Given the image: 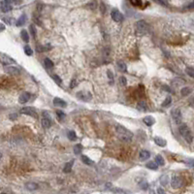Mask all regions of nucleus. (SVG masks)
<instances>
[{"mask_svg":"<svg viewBox=\"0 0 194 194\" xmlns=\"http://www.w3.org/2000/svg\"><path fill=\"white\" fill-rule=\"evenodd\" d=\"M116 132L117 137L123 142H129L133 138V133L120 124H117L116 126Z\"/></svg>","mask_w":194,"mask_h":194,"instance_id":"1","label":"nucleus"},{"mask_svg":"<svg viewBox=\"0 0 194 194\" xmlns=\"http://www.w3.org/2000/svg\"><path fill=\"white\" fill-rule=\"evenodd\" d=\"M179 130H180V135L184 137V139H185L187 143L191 144L193 142V136H192V133H191L189 127H188L187 125L180 124V127H179Z\"/></svg>","mask_w":194,"mask_h":194,"instance_id":"2","label":"nucleus"},{"mask_svg":"<svg viewBox=\"0 0 194 194\" xmlns=\"http://www.w3.org/2000/svg\"><path fill=\"white\" fill-rule=\"evenodd\" d=\"M148 30V23L145 20H139L136 23V31L139 34H144Z\"/></svg>","mask_w":194,"mask_h":194,"instance_id":"3","label":"nucleus"},{"mask_svg":"<svg viewBox=\"0 0 194 194\" xmlns=\"http://www.w3.org/2000/svg\"><path fill=\"white\" fill-rule=\"evenodd\" d=\"M20 114L21 115H26V116H30L34 117V118H38V114L36 111L33 109L32 107H24L20 110Z\"/></svg>","mask_w":194,"mask_h":194,"instance_id":"4","label":"nucleus"},{"mask_svg":"<svg viewBox=\"0 0 194 194\" xmlns=\"http://www.w3.org/2000/svg\"><path fill=\"white\" fill-rule=\"evenodd\" d=\"M182 179L179 177V176H174V177H172V180H171V185L173 188H175V189H178V188H180L182 186Z\"/></svg>","mask_w":194,"mask_h":194,"instance_id":"5","label":"nucleus"},{"mask_svg":"<svg viewBox=\"0 0 194 194\" xmlns=\"http://www.w3.org/2000/svg\"><path fill=\"white\" fill-rule=\"evenodd\" d=\"M171 114L172 116H173V120H175L176 123L177 124H180L181 123V112H180V109H178V108L173 109Z\"/></svg>","mask_w":194,"mask_h":194,"instance_id":"6","label":"nucleus"},{"mask_svg":"<svg viewBox=\"0 0 194 194\" xmlns=\"http://www.w3.org/2000/svg\"><path fill=\"white\" fill-rule=\"evenodd\" d=\"M77 98L80 99V100H82V101H84V102H88L89 100H91V94L90 92H87V91H79L77 93Z\"/></svg>","mask_w":194,"mask_h":194,"instance_id":"7","label":"nucleus"},{"mask_svg":"<svg viewBox=\"0 0 194 194\" xmlns=\"http://www.w3.org/2000/svg\"><path fill=\"white\" fill-rule=\"evenodd\" d=\"M111 17H112V19H113V20H115L116 23H120V21L123 19L122 14L120 13L118 10H116V9H114L111 12Z\"/></svg>","mask_w":194,"mask_h":194,"instance_id":"8","label":"nucleus"},{"mask_svg":"<svg viewBox=\"0 0 194 194\" xmlns=\"http://www.w3.org/2000/svg\"><path fill=\"white\" fill-rule=\"evenodd\" d=\"M0 62L3 65H10L12 63H16L15 59H13L12 57H10L8 56H5V55L0 56Z\"/></svg>","mask_w":194,"mask_h":194,"instance_id":"9","label":"nucleus"},{"mask_svg":"<svg viewBox=\"0 0 194 194\" xmlns=\"http://www.w3.org/2000/svg\"><path fill=\"white\" fill-rule=\"evenodd\" d=\"M30 97H31V94L29 92H23V94H20V96H19V102L20 104H25V103H27V102L29 101Z\"/></svg>","mask_w":194,"mask_h":194,"instance_id":"10","label":"nucleus"},{"mask_svg":"<svg viewBox=\"0 0 194 194\" xmlns=\"http://www.w3.org/2000/svg\"><path fill=\"white\" fill-rule=\"evenodd\" d=\"M53 105L56 107H60V108H65V107L67 106V103L64 101V100H62L61 98H58V97H56V98H53Z\"/></svg>","mask_w":194,"mask_h":194,"instance_id":"11","label":"nucleus"},{"mask_svg":"<svg viewBox=\"0 0 194 194\" xmlns=\"http://www.w3.org/2000/svg\"><path fill=\"white\" fill-rule=\"evenodd\" d=\"M5 70L7 71V73H9L11 75H14V76H17V75L20 74V70L17 67H13V66H9V67H6Z\"/></svg>","mask_w":194,"mask_h":194,"instance_id":"12","label":"nucleus"},{"mask_svg":"<svg viewBox=\"0 0 194 194\" xmlns=\"http://www.w3.org/2000/svg\"><path fill=\"white\" fill-rule=\"evenodd\" d=\"M149 157H150V153H148V150H141L139 153V158L141 161H146Z\"/></svg>","mask_w":194,"mask_h":194,"instance_id":"13","label":"nucleus"},{"mask_svg":"<svg viewBox=\"0 0 194 194\" xmlns=\"http://www.w3.org/2000/svg\"><path fill=\"white\" fill-rule=\"evenodd\" d=\"M143 121H144V123H145V124H147L148 126H152V125H153L154 123H155V120H154L152 116H145V117H144V120H143Z\"/></svg>","mask_w":194,"mask_h":194,"instance_id":"14","label":"nucleus"},{"mask_svg":"<svg viewBox=\"0 0 194 194\" xmlns=\"http://www.w3.org/2000/svg\"><path fill=\"white\" fill-rule=\"evenodd\" d=\"M25 188L28 190H36L39 188V185L36 184V182H33V181H28L25 184Z\"/></svg>","mask_w":194,"mask_h":194,"instance_id":"15","label":"nucleus"},{"mask_svg":"<svg viewBox=\"0 0 194 194\" xmlns=\"http://www.w3.org/2000/svg\"><path fill=\"white\" fill-rule=\"evenodd\" d=\"M11 10H12V5L11 4H8V3H6L4 1L1 3V11L3 13H8Z\"/></svg>","mask_w":194,"mask_h":194,"instance_id":"16","label":"nucleus"},{"mask_svg":"<svg viewBox=\"0 0 194 194\" xmlns=\"http://www.w3.org/2000/svg\"><path fill=\"white\" fill-rule=\"evenodd\" d=\"M154 143L156 144L157 146H159V147H165L167 145L166 140L160 138V137H155L154 138Z\"/></svg>","mask_w":194,"mask_h":194,"instance_id":"17","label":"nucleus"},{"mask_svg":"<svg viewBox=\"0 0 194 194\" xmlns=\"http://www.w3.org/2000/svg\"><path fill=\"white\" fill-rule=\"evenodd\" d=\"M74 162H75L74 159L71 160V161H69V162H67V163L65 164L64 168H63V171H64L65 173H69V172H71L72 167H73V165H74Z\"/></svg>","mask_w":194,"mask_h":194,"instance_id":"18","label":"nucleus"},{"mask_svg":"<svg viewBox=\"0 0 194 194\" xmlns=\"http://www.w3.org/2000/svg\"><path fill=\"white\" fill-rule=\"evenodd\" d=\"M137 109H138L139 111H143V112H146L148 111V105H147V103L144 101H141L138 103V105H137Z\"/></svg>","mask_w":194,"mask_h":194,"instance_id":"19","label":"nucleus"},{"mask_svg":"<svg viewBox=\"0 0 194 194\" xmlns=\"http://www.w3.org/2000/svg\"><path fill=\"white\" fill-rule=\"evenodd\" d=\"M25 21H26V16L25 15H21L19 17V19L16 21V25L17 26H21V25H23L25 23Z\"/></svg>","mask_w":194,"mask_h":194,"instance_id":"20","label":"nucleus"},{"mask_svg":"<svg viewBox=\"0 0 194 194\" xmlns=\"http://www.w3.org/2000/svg\"><path fill=\"white\" fill-rule=\"evenodd\" d=\"M42 125H43V127L44 128H50L51 125V121L50 118H48V117H44V118H42Z\"/></svg>","mask_w":194,"mask_h":194,"instance_id":"21","label":"nucleus"},{"mask_svg":"<svg viewBox=\"0 0 194 194\" xmlns=\"http://www.w3.org/2000/svg\"><path fill=\"white\" fill-rule=\"evenodd\" d=\"M82 160H83V162L84 163V164L89 165V166H91V165L94 164V161L91 160V159H90L88 156H87V155H82Z\"/></svg>","mask_w":194,"mask_h":194,"instance_id":"22","label":"nucleus"},{"mask_svg":"<svg viewBox=\"0 0 194 194\" xmlns=\"http://www.w3.org/2000/svg\"><path fill=\"white\" fill-rule=\"evenodd\" d=\"M20 37H21V39H23L24 42H26V43L29 42V34H28V32L26 30L23 29V30L20 31Z\"/></svg>","mask_w":194,"mask_h":194,"instance_id":"23","label":"nucleus"},{"mask_svg":"<svg viewBox=\"0 0 194 194\" xmlns=\"http://www.w3.org/2000/svg\"><path fill=\"white\" fill-rule=\"evenodd\" d=\"M155 162H156L157 165H160V166H164V165H165L164 158H163L160 154H157L156 156H155Z\"/></svg>","mask_w":194,"mask_h":194,"instance_id":"24","label":"nucleus"},{"mask_svg":"<svg viewBox=\"0 0 194 194\" xmlns=\"http://www.w3.org/2000/svg\"><path fill=\"white\" fill-rule=\"evenodd\" d=\"M192 91V89L188 87H185V88H181V90H180V93H181V95L182 96H187V95H189L190 93Z\"/></svg>","mask_w":194,"mask_h":194,"instance_id":"25","label":"nucleus"},{"mask_svg":"<svg viewBox=\"0 0 194 194\" xmlns=\"http://www.w3.org/2000/svg\"><path fill=\"white\" fill-rule=\"evenodd\" d=\"M146 167L148 168V169H152V170H157L158 169V165L156 164V162L153 161H149L148 163H147Z\"/></svg>","mask_w":194,"mask_h":194,"instance_id":"26","label":"nucleus"},{"mask_svg":"<svg viewBox=\"0 0 194 194\" xmlns=\"http://www.w3.org/2000/svg\"><path fill=\"white\" fill-rule=\"evenodd\" d=\"M44 63H45V66H46L48 69L53 68V62H52L50 58H45V59H44Z\"/></svg>","mask_w":194,"mask_h":194,"instance_id":"27","label":"nucleus"},{"mask_svg":"<svg viewBox=\"0 0 194 194\" xmlns=\"http://www.w3.org/2000/svg\"><path fill=\"white\" fill-rule=\"evenodd\" d=\"M67 137H68L70 141H76L77 140V135L75 133V131H68Z\"/></svg>","mask_w":194,"mask_h":194,"instance_id":"28","label":"nucleus"},{"mask_svg":"<svg viewBox=\"0 0 194 194\" xmlns=\"http://www.w3.org/2000/svg\"><path fill=\"white\" fill-rule=\"evenodd\" d=\"M117 67H118V69H120V71H121V72H125L126 71V64H125L123 61H118L117 62Z\"/></svg>","mask_w":194,"mask_h":194,"instance_id":"29","label":"nucleus"},{"mask_svg":"<svg viewBox=\"0 0 194 194\" xmlns=\"http://www.w3.org/2000/svg\"><path fill=\"white\" fill-rule=\"evenodd\" d=\"M82 150H83V146L81 144H78V145H76L74 147L75 154H80V153H82Z\"/></svg>","mask_w":194,"mask_h":194,"instance_id":"30","label":"nucleus"},{"mask_svg":"<svg viewBox=\"0 0 194 194\" xmlns=\"http://www.w3.org/2000/svg\"><path fill=\"white\" fill-rule=\"evenodd\" d=\"M23 50H24V52H25V55L27 56H32V53H33V51H32V49L30 48V47L28 46H25L24 48H23Z\"/></svg>","mask_w":194,"mask_h":194,"instance_id":"31","label":"nucleus"},{"mask_svg":"<svg viewBox=\"0 0 194 194\" xmlns=\"http://www.w3.org/2000/svg\"><path fill=\"white\" fill-rule=\"evenodd\" d=\"M168 181H169V178H168V176L167 175L162 176L161 178H160V184H161L162 185H164V186L167 185Z\"/></svg>","mask_w":194,"mask_h":194,"instance_id":"32","label":"nucleus"},{"mask_svg":"<svg viewBox=\"0 0 194 194\" xmlns=\"http://www.w3.org/2000/svg\"><path fill=\"white\" fill-rule=\"evenodd\" d=\"M29 30H30V32H31L32 37L34 38V39H36V28L34 26V24H31V25L29 26Z\"/></svg>","mask_w":194,"mask_h":194,"instance_id":"33","label":"nucleus"},{"mask_svg":"<svg viewBox=\"0 0 194 194\" xmlns=\"http://www.w3.org/2000/svg\"><path fill=\"white\" fill-rule=\"evenodd\" d=\"M185 72H186V74L188 75L189 77H191V78H193L194 77V71H193V68H192V67H187V68L185 69Z\"/></svg>","mask_w":194,"mask_h":194,"instance_id":"34","label":"nucleus"},{"mask_svg":"<svg viewBox=\"0 0 194 194\" xmlns=\"http://www.w3.org/2000/svg\"><path fill=\"white\" fill-rule=\"evenodd\" d=\"M171 102H172V98H171L170 96H168V97L166 98V99L164 100V102L162 103V107H167V106H169V105L171 104Z\"/></svg>","mask_w":194,"mask_h":194,"instance_id":"35","label":"nucleus"},{"mask_svg":"<svg viewBox=\"0 0 194 194\" xmlns=\"http://www.w3.org/2000/svg\"><path fill=\"white\" fill-rule=\"evenodd\" d=\"M130 3L133 5V6L140 7V6L142 5V0H130Z\"/></svg>","mask_w":194,"mask_h":194,"instance_id":"36","label":"nucleus"},{"mask_svg":"<svg viewBox=\"0 0 194 194\" xmlns=\"http://www.w3.org/2000/svg\"><path fill=\"white\" fill-rule=\"evenodd\" d=\"M56 115H57V117H58V120H64V117L66 116V115H65L62 111H57L56 112Z\"/></svg>","mask_w":194,"mask_h":194,"instance_id":"37","label":"nucleus"},{"mask_svg":"<svg viewBox=\"0 0 194 194\" xmlns=\"http://www.w3.org/2000/svg\"><path fill=\"white\" fill-rule=\"evenodd\" d=\"M52 79H53V81H55L57 84H61V83H62V80H61L60 77H58L57 75H53V76H52Z\"/></svg>","mask_w":194,"mask_h":194,"instance_id":"38","label":"nucleus"},{"mask_svg":"<svg viewBox=\"0 0 194 194\" xmlns=\"http://www.w3.org/2000/svg\"><path fill=\"white\" fill-rule=\"evenodd\" d=\"M120 83H121V85H123V87H125V85L127 84V80H126V78H125L124 76H121V77H120Z\"/></svg>","mask_w":194,"mask_h":194,"instance_id":"39","label":"nucleus"},{"mask_svg":"<svg viewBox=\"0 0 194 194\" xmlns=\"http://www.w3.org/2000/svg\"><path fill=\"white\" fill-rule=\"evenodd\" d=\"M77 87V80L76 79H72L71 83H70V88H74Z\"/></svg>","mask_w":194,"mask_h":194,"instance_id":"40","label":"nucleus"},{"mask_svg":"<svg viewBox=\"0 0 194 194\" xmlns=\"http://www.w3.org/2000/svg\"><path fill=\"white\" fill-rule=\"evenodd\" d=\"M107 75H108V78L113 82V81H114V74H113V72H112L111 70H108V71H107Z\"/></svg>","mask_w":194,"mask_h":194,"instance_id":"41","label":"nucleus"},{"mask_svg":"<svg viewBox=\"0 0 194 194\" xmlns=\"http://www.w3.org/2000/svg\"><path fill=\"white\" fill-rule=\"evenodd\" d=\"M140 185H141V187H142L143 189H147V188L148 187V182H147V181H143V182H141Z\"/></svg>","mask_w":194,"mask_h":194,"instance_id":"42","label":"nucleus"},{"mask_svg":"<svg viewBox=\"0 0 194 194\" xmlns=\"http://www.w3.org/2000/svg\"><path fill=\"white\" fill-rule=\"evenodd\" d=\"M5 28H6V26H5L4 23H0V32H1V31H4Z\"/></svg>","mask_w":194,"mask_h":194,"instance_id":"43","label":"nucleus"},{"mask_svg":"<svg viewBox=\"0 0 194 194\" xmlns=\"http://www.w3.org/2000/svg\"><path fill=\"white\" fill-rule=\"evenodd\" d=\"M114 192H116V193H125V191L124 190H122V189H115L114 190Z\"/></svg>","mask_w":194,"mask_h":194,"instance_id":"44","label":"nucleus"},{"mask_svg":"<svg viewBox=\"0 0 194 194\" xmlns=\"http://www.w3.org/2000/svg\"><path fill=\"white\" fill-rule=\"evenodd\" d=\"M153 1H155V2H157V3H159V4H161V5H166L165 4V2L162 1V0H153Z\"/></svg>","mask_w":194,"mask_h":194,"instance_id":"45","label":"nucleus"},{"mask_svg":"<svg viewBox=\"0 0 194 194\" xmlns=\"http://www.w3.org/2000/svg\"><path fill=\"white\" fill-rule=\"evenodd\" d=\"M43 116H45V117H48V118H50V117H51V116H50V114H48L47 112H44V113H43Z\"/></svg>","mask_w":194,"mask_h":194,"instance_id":"46","label":"nucleus"},{"mask_svg":"<svg viewBox=\"0 0 194 194\" xmlns=\"http://www.w3.org/2000/svg\"><path fill=\"white\" fill-rule=\"evenodd\" d=\"M3 1L6 2V3H8V4H12L14 2V0H3Z\"/></svg>","mask_w":194,"mask_h":194,"instance_id":"47","label":"nucleus"},{"mask_svg":"<svg viewBox=\"0 0 194 194\" xmlns=\"http://www.w3.org/2000/svg\"><path fill=\"white\" fill-rule=\"evenodd\" d=\"M158 192H159V193H165V191H164V190H162V189H160V188L158 189Z\"/></svg>","mask_w":194,"mask_h":194,"instance_id":"48","label":"nucleus"},{"mask_svg":"<svg viewBox=\"0 0 194 194\" xmlns=\"http://www.w3.org/2000/svg\"><path fill=\"white\" fill-rule=\"evenodd\" d=\"M1 158H2V154H1V153H0V160H1Z\"/></svg>","mask_w":194,"mask_h":194,"instance_id":"49","label":"nucleus"}]
</instances>
